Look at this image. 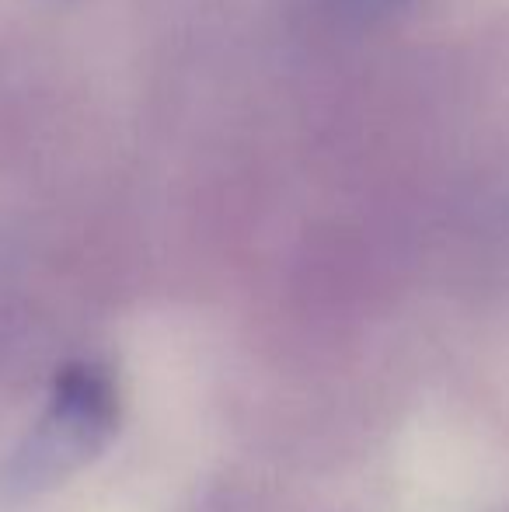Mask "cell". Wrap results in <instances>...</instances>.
<instances>
[{"label":"cell","instance_id":"obj_1","mask_svg":"<svg viewBox=\"0 0 509 512\" xmlns=\"http://www.w3.org/2000/svg\"><path fill=\"white\" fill-rule=\"evenodd\" d=\"M119 429V391L109 370L70 363L56 373L53 398L28 439L18 446L7 478L21 492H42L81 471Z\"/></svg>","mask_w":509,"mask_h":512},{"label":"cell","instance_id":"obj_2","mask_svg":"<svg viewBox=\"0 0 509 512\" xmlns=\"http://www.w3.org/2000/svg\"><path fill=\"white\" fill-rule=\"evenodd\" d=\"M405 4L408 0H311V11L328 28H363Z\"/></svg>","mask_w":509,"mask_h":512}]
</instances>
